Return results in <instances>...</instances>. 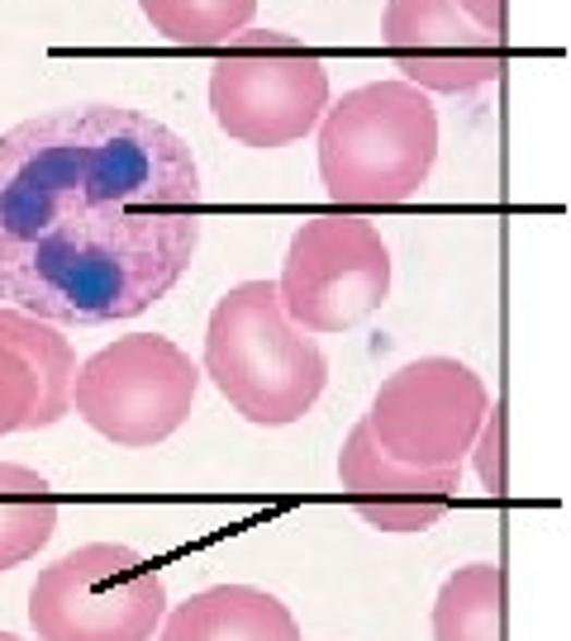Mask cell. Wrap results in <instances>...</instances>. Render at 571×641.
<instances>
[{"label": "cell", "instance_id": "3", "mask_svg": "<svg viewBox=\"0 0 571 641\" xmlns=\"http://www.w3.org/2000/svg\"><path fill=\"white\" fill-rule=\"evenodd\" d=\"M438 162V110L410 82H367L319 120V181L333 205H405Z\"/></svg>", "mask_w": 571, "mask_h": 641}, {"label": "cell", "instance_id": "11", "mask_svg": "<svg viewBox=\"0 0 571 641\" xmlns=\"http://www.w3.org/2000/svg\"><path fill=\"white\" fill-rule=\"evenodd\" d=\"M158 641H301V622L257 584H215L167 613Z\"/></svg>", "mask_w": 571, "mask_h": 641}, {"label": "cell", "instance_id": "4", "mask_svg": "<svg viewBox=\"0 0 571 641\" xmlns=\"http://www.w3.org/2000/svg\"><path fill=\"white\" fill-rule=\"evenodd\" d=\"M329 110L319 52L281 29H243L210 67V114L233 143L257 152L301 143Z\"/></svg>", "mask_w": 571, "mask_h": 641}, {"label": "cell", "instance_id": "8", "mask_svg": "<svg viewBox=\"0 0 571 641\" xmlns=\"http://www.w3.org/2000/svg\"><path fill=\"white\" fill-rule=\"evenodd\" d=\"M490 414L486 381L458 357H420L391 371L372 395L367 433L414 470H462Z\"/></svg>", "mask_w": 571, "mask_h": 641}, {"label": "cell", "instance_id": "15", "mask_svg": "<svg viewBox=\"0 0 571 641\" xmlns=\"http://www.w3.org/2000/svg\"><path fill=\"white\" fill-rule=\"evenodd\" d=\"M153 34L181 48H224L257 15V0H138Z\"/></svg>", "mask_w": 571, "mask_h": 641}, {"label": "cell", "instance_id": "1", "mask_svg": "<svg viewBox=\"0 0 571 641\" xmlns=\"http://www.w3.org/2000/svg\"><path fill=\"white\" fill-rule=\"evenodd\" d=\"M191 143L124 104H68L0 134V305L44 323L153 309L201 247Z\"/></svg>", "mask_w": 571, "mask_h": 641}, {"label": "cell", "instance_id": "6", "mask_svg": "<svg viewBox=\"0 0 571 641\" xmlns=\"http://www.w3.org/2000/svg\"><path fill=\"white\" fill-rule=\"evenodd\" d=\"M201 366L162 333H129L76 366L72 409L114 447H158L191 418Z\"/></svg>", "mask_w": 571, "mask_h": 641}, {"label": "cell", "instance_id": "13", "mask_svg": "<svg viewBox=\"0 0 571 641\" xmlns=\"http://www.w3.org/2000/svg\"><path fill=\"white\" fill-rule=\"evenodd\" d=\"M58 532V500L38 470L0 461V570L34 560Z\"/></svg>", "mask_w": 571, "mask_h": 641}, {"label": "cell", "instance_id": "14", "mask_svg": "<svg viewBox=\"0 0 571 641\" xmlns=\"http://www.w3.org/2000/svg\"><path fill=\"white\" fill-rule=\"evenodd\" d=\"M0 343L15 347L29 361V371L38 375V390H44V428H53L72 409V381H76L72 343L62 337L58 323H44L10 305H0Z\"/></svg>", "mask_w": 571, "mask_h": 641}, {"label": "cell", "instance_id": "16", "mask_svg": "<svg viewBox=\"0 0 571 641\" xmlns=\"http://www.w3.org/2000/svg\"><path fill=\"white\" fill-rule=\"evenodd\" d=\"M44 428V390L29 361L15 347L0 343V437L10 433H38Z\"/></svg>", "mask_w": 571, "mask_h": 641}, {"label": "cell", "instance_id": "2", "mask_svg": "<svg viewBox=\"0 0 571 641\" xmlns=\"http://www.w3.org/2000/svg\"><path fill=\"white\" fill-rule=\"evenodd\" d=\"M205 375L257 428H291L329 385V357L281 309L277 281H243L219 295L205 323Z\"/></svg>", "mask_w": 571, "mask_h": 641}, {"label": "cell", "instance_id": "18", "mask_svg": "<svg viewBox=\"0 0 571 641\" xmlns=\"http://www.w3.org/2000/svg\"><path fill=\"white\" fill-rule=\"evenodd\" d=\"M452 5H458L462 15L476 24V29L505 38V0H452Z\"/></svg>", "mask_w": 571, "mask_h": 641}, {"label": "cell", "instance_id": "10", "mask_svg": "<svg viewBox=\"0 0 571 641\" xmlns=\"http://www.w3.org/2000/svg\"><path fill=\"white\" fill-rule=\"evenodd\" d=\"M339 485L353 514L376 532H428L452 508L462 470H414L381 452V442L357 423L339 452Z\"/></svg>", "mask_w": 571, "mask_h": 641}, {"label": "cell", "instance_id": "9", "mask_svg": "<svg viewBox=\"0 0 571 641\" xmlns=\"http://www.w3.org/2000/svg\"><path fill=\"white\" fill-rule=\"evenodd\" d=\"M381 48L424 96H476L505 76V48L452 0H386Z\"/></svg>", "mask_w": 571, "mask_h": 641}, {"label": "cell", "instance_id": "7", "mask_svg": "<svg viewBox=\"0 0 571 641\" xmlns=\"http://www.w3.org/2000/svg\"><path fill=\"white\" fill-rule=\"evenodd\" d=\"M281 309L295 329L348 333L391 295V247L357 214H319L291 233L277 281Z\"/></svg>", "mask_w": 571, "mask_h": 641}, {"label": "cell", "instance_id": "5", "mask_svg": "<svg viewBox=\"0 0 571 641\" xmlns=\"http://www.w3.org/2000/svg\"><path fill=\"white\" fill-rule=\"evenodd\" d=\"M167 618V584L124 542H86L38 570L29 622L38 641H153Z\"/></svg>", "mask_w": 571, "mask_h": 641}, {"label": "cell", "instance_id": "17", "mask_svg": "<svg viewBox=\"0 0 571 641\" xmlns=\"http://www.w3.org/2000/svg\"><path fill=\"white\" fill-rule=\"evenodd\" d=\"M472 456H476L482 490L486 494H500L505 490V409H500V404L486 414L482 433H476V442H472Z\"/></svg>", "mask_w": 571, "mask_h": 641}, {"label": "cell", "instance_id": "12", "mask_svg": "<svg viewBox=\"0 0 571 641\" xmlns=\"http://www.w3.org/2000/svg\"><path fill=\"white\" fill-rule=\"evenodd\" d=\"M434 641H505V570L472 560L444 580L434 599Z\"/></svg>", "mask_w": 571, "mask_h": 641}, {"label": "cell", "instance_id": "19", "mask_svg": "<svg viewBox=\"0 0 571 641\" xmlns=\"http://www.w3.org/2000/svg\"><path fill=\"white\" fill-rule=\"evenodd\" d=\"M0 641H20V637H10V632H0Z\"/></svg>", "mask_w": 571, "mask_h": 641}]
</instances>
